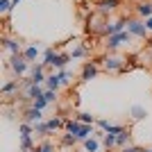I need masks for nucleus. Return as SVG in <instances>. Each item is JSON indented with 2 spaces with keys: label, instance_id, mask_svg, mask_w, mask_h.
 Masks as SVG:
<instances>
[{
  "label": "nucleus",
  "instance_id": "obj_34",
  "mask_svg": "<svg viewBox=\"0 0 152 152\" xmlns=\"http://www.w3.org/2000/svg\"><path fill=\"white\" fill-rule=\"evenodd\" d=\"M145 27H148V32H152V16H150V18H145Z\"/></svg>",
  "mask_w": 152,
  "mask_h": 152
},
{
  "label": "nucleus",
  "instance_id": "obj_36",
  "mask_svg": "<svg viewBox=\"0 0 152 152\" xmlns=\"http://www.w3.org/2000/svg\"><path fill=\"white\" fill-rule=\"evenodd\" d=\"M12 2H14V5H18V2H20V0H12Z\"/></svg>",
  "mask_w": 152,
  "mask_h": 152
},
{
  "label": "nucleus",
  "instance_id": "obj_15",
  "mask_svg": "<svg viewBox=\"0 0 152 152\" xmlns=\"http://www.w3.org/2000/svg\"><path fill=\"white\" fill-rule=\"evenodd\" d=\"M39 52H41V48H39V45H27L25 50H23V57H25L27 61H34V59L39 57Z\"/></svg>",
  "mask_w": 152,
  "mask_h": 152
},
{
  "label": "nucleus",
  "instance_id": "obj_27",
  "mask_svg": "<svg viewBox=\"0 0 152 152\" xmlns=\"http://www.w3.org/2000/svg\"><path fill=\"white\" fill-rule=\"evenodd\" d=\"M48 104H50V102L45 100V95H43V98H39V100H34V102H32V107H37V109H41V111H43V109L48 107Z\"/></svg>",
  "mask_w": 152,
  "mask_h": 152
},
{
  "label": "nucleus",
  "instance_id": "obj_3",
  "mask_svg": "<svg viewBox=\"0 0 152 152\" xmlns=\"http://www.w3.org/2000/svg\"><path fill=\"white\" fill-rule=\"evenodd\" d=\"M127 32H129L132 37H141V39H145V37H148L145 20H134V18H129V20H127Z\"/></svg>",
  "mask_w": 152,
  "mask_h": 152
},
{
  "label": "nucleus",
  "instance_id": "obj_11",
  "mask_svg": "<svg viewBox=\"0 0 152 152\" xmlns=\"http://www.w3.org/2000/svg\"><path fill=\"white\" fill-rule=\"evenodd\" d=\"M102 61H104V68H107V70H123V66H125L123 59L121 57H114V55H111V57H104Z\"/></svg>",
  "mask_w": 152,
  "mask_h": 152
},
{
  "label": "nucleus",
  "instance_id": "obj_6",
  "mask_svg": "<svg viewBox=\"0 0 152 152\" xmlns=\"http://www.w3.org/2000/svg\"><path fill=\"white\" fill-rule=\"evenodd\" d=\"M98 75V61H86L82 68V82H91Z\"/></svg>",
  "mask_w": 152,
  "mask_h": 152
},
{
  "label": "nucleus",
  "instance_id": "obj_2",
  "mask_svg": "<svg viewBox=\"0 0 152 152\" xmlns=\"http://www.w3.org/2000/svg\"><path fill=\"white\" fill-rule=\"evenodd\" d=\"M27 66H30V61L23 57V52H20V55H14V57L9 59V68H12V73L16 77H23V75H25V73H27Z\"/></svg>",
  "mask_w": 152,
  "mask_h": 152
},
{
  "label": "nucleus",
  "instance_id": "obj_20",
  "mask_svg": "<svg viewBox=\"0 0 152 152\" xmlns=\"http://www.w3.org/2000/svg\"><path fill=\"white\" fill-rule=\"evenodd\" d=\"M32 127H34V134H39V136L50 134V127H48V123H43V121H41V123H34Z\"/></svg>",
  "mask_w": 152,
  "mask_h": 152
},
{
  "label": "nucleus",
  "instance_id": "obj_26",
  "mask_svg": "<svg viewBox=\"0 0 152 152\" xmlns=\"http://www.w3.org/2000/svg\"><path fill=\"white\" fill-rule=\"evenodd\" d=\"M12 7H14L12 0H0V14H9V12H12Z\"/></svg>",
  "mask_w": 152,
  "mask_h": 152
},
{
  "label": "nucleus",
  "instance_id": "obj_5",
  "mask_svg": "<svg viewBox=\"0 0 152 152\" xmlns=\"http://www.w3.org/2000/svg\"><path fill=\"white\" fill-rule=\"evenodd\" d=\"M30 80H32L34 84H45V80H48V77H45V66H43V64H34V66H32Z\"/></svg>",
  "mask_w": 152,
  "mask_h": 152
},
{
  "label": "nucleus",
  "instance_id": "obj_23",
  "mask_svg": "<svg viewBox=\"0 0 152 152\" xmlns=\"http://www.w3.org/2000/svg\"><path fill=\"white\" fill-rule=\"evenodd\" d=\"M84 55H86V45H75L73 52H70V57H73V59H80V57H84Z\"/></svg>",
  "mask_w": 152,
  "mask_h": 152
},
{
  "label": "nucleus",
  "instance_id": "obj_14",
  "mask_svg": "<svg viewBox=\"0 0 152 152\" xmlns=\"http://www.w3.org/2000/svg\"><path fill=\"white\" fill-rule=\"evenodd\" d=\"M129 114H132V118H134V121H143V118L148 116V109H145V107H141V104H132Z\"/></svg>",
  "mask_w": 152,
  "mask_h": 152
},
{
  "label": "nucleus",
  "instance_id": "obj_9",
  "mask_svg": "<svg viewBox=\"0 0 152 152\" xmlns=\"http://www.w3.org/2000/svg\"><path fill=\"white\" fill-rule=\"evenodd\" d=\"M41 118H43V114H41V109H37V107H30V109L25 111V123H27V125L41 123Z\"/></svg>",
  "mask_w": 152,
  "mask_h": 152
},
{
  "label": "nucleus",
  "instance_id": "obj_13",
  "mask_svg": "<svg viewBox=\"0 0 152 152\" xmlns=\"http://www.w3.org/2000/svg\"><path fill=\"white\" fill-rule=\"evenodd\" d=\"M57 61H59V52L57 50H52V48H48V50L43 52V66H57Z\"/></svg>",
  "mask_w": 152,
  "mask_h": 152
},
{
  "label": "nucleus",
  "instance_id": "obj_32",
  "mask_svg": "<svg viewBox=\"0 0 152 152\" xmlns=\"http://www.w3.org/2000/svg\"><path fill=\"white\" fill-rule=\"evenodd\" d=\"M59 73H61V80H64V84H68V82H70V73H68L66 68H64V70H59Z\"/></svg>",
  "mask_w": 152,
  "mask_h": 152
},
{
  "label": "nucleus",
  "instance_id": "obj_1",
  "mask_svg": "<svg viewBox=\"0 0 152 152\" xmlns=\"http://www.w3.org/2000/svg\"><path fill=\"white\" fill-rule=\"evenodd\" d=\"M66 132L68 134H73L77 141H86V139H91L93 136V125H84V123H80L77 118H70V121H66Z\"/></svg>",
  "mask_w": 152,
  "mask_h": 152
},
{
  "label": "nucleus",
  "instance_id": "obj_33",
  "mask_svg": "<svg viewBox=\"0 0 152 152\" xmlns=\"http://www.w3.org/2000/svg\"><path fill=\"white\" fill-rule=\"evenodd\" d=\"M121 152H141V148H136V145H125Z\"/></svg>",
  "mask_w": 152,
  "mask_h": 152
},
{
  "label": "nucleus",
  "instance_id": "obj_12",
  "mask_svg": "<svg viewBox=\"0 0 152 152\" xmlns=\"http://www.w3.org/2000/svg\"><path fill=\"white\" fill-rule=\"evenodd\" d=\"M64 84L61 80V73H52V75H48V80H45V89H50V91H57L59 86Z\"/></svg>",
  "mask_w": 152,
  "mask_h": 152
},
{
  "label": "nucleus",
  "instance_id": "obj_28",
  "mask_svg": "<svg viewBox=\"0 0 152 152\" xmlns=\"http://www.w3.org/2000/svg\"><path fill=\"white\" fill-rule=\"evenodd\" d=\"M61 143H64V145H75V143H77V139L73 136V134H68V132H66V134H64V139H61Z\"/></svg>",
  "mask_w": 152,
  "mask_h": 152
},
{
  "label": "nucleus",
  "instance_id": "obj_19",
  "mask_svg": "<svg viewBox=\"0 0 152 152\" xmlns=\"http://www.w3.org/2000/svg\"><path fill=\"white\" fill-rule=\"evenodd\" d=\"M82 143H84V150H86V152H98V148H100L98 139H93V136L86 139V141H82Z\"/></svg>",
  "mask_w": 152,
  "mask_h": 152
},
{
  "label": "nucleus",
  "instance_id": "obj_38",
  "mask_svg": "<svg viewBox=\"0 0 152 152\" xmlns=\"http://www.w3.org/2000/svg\"><path fill=\"white\" fill-rule=\"evenodd\" d=\"M84 152H86V150H84Z\"/></svg>",
  "mask_w": 152,
  "mask_h": 152
},
{
  "label": "nucleus",
  "instance_id": "obj_30",
  "mask_svg": "<svg viewBox=\"0 0 152 152\" xmlns=\"http://www.w3.org/2000/svg\"><path fill=\"white\" fill-rule=\"evenodd\" d=\"M45 100H48V102H55V100H57V91H50V89H45Z\"/></svg>",
  "mask_w": 152,
  "mask_h": 152
},
{
  "label": "nucleus",
  "instance_id": "obj_4",
  "mask_svg": "<svg viewBox=\"0 0 152 152\" xmlns=\"http://www.w3.org/2000/svg\"><path fill=\"white\" fill-rule=\"evenodd\" d=\"M132 41V34L129 32H121V34H114V37H107V48L109 50H116L118 45H123V43H129Z\"/></svg>",
  "mask_w": 152,
  "mask_h": 152
},
{
  "label": "nucleus",
  "instance_id": "obj_21",
  "mask_svg": "<svg viewBox=\"0 0 152 152\" xmlns=\"http://www.w3.org/2000/svg\"><path fill=\"white\" fill-rule=\"evenodd\" d=\"M70 59H73V57H70V52H59V61H57V66H55V68L64 70V68H66V64H68Z\"/></svg>",
  "mask_w": 152,
  "mask_h": 152
},
{
  "label": "nucleus",
  "instance_id": "obj_37",
  "mask_svg": "<svg viewBox=\"0 0 152 152\" xmlns=\"http://www.w3.org/2000/svg\"><path fill=\"white\" fill-rule=\"evenodd\" d=\"M148 43H150V45H152V39H150V41H148Z\"/></svg>",
  "mask_w": 152,
  "mask_h": 152
},
{
  "label": "nucleus",
  "instance_id": "obj_7",
  "mask_svg": "<svg viewBox=\"0 0 152 152\" xmlns=\"http://www.w3.org/2000/svg\"><path fill=\"white\" fill-rule=\"evenodd\" d=\"M129 18H121L116 20V23H107V30H104V34L107 37H114V34H121V32H125V25Z\"/></svg>",
  "mask_w": 152,
  "mask_h": 152
},
{
  "label": "nucleus",
  "instance_id": "obj_35",
  "mask_svg": "<svg viewBox=\"0 0 152 152\" xmlns=\"http://www.w3.org/2000/svg\"><path fill=\"white\" fill-rule=\"evenodd\" d=\"M141 152H152V148H150V150H145V148H141Z\"/></svg>",
  "mask_w": 152,
  "mask_h": 152
},
{
  "label": "nucleus",
  "instance_id": "obj_31",
  "mask_svg": "<svg viewBox=\"0 0 152 152\" xmlns=\"http://www.w3.org/2000/svg\"><path fill=\"white\" fill-rule=\"evenodd\" d=\"M95 123H98V127H100V129H104V132H107V129H109V125H111V123H109V121H104V118H100V121H95Z\"/></svg>",
  "mask_w": 152,
  "mask_h": 152
},
{
  "label": "nucleus",
  "instance_id": "obj_24",
  "mask_svg": "<svg viewBox=\"0 0 152 152\" xmlns=\"http://www.w3.org/2000/svg\"><path fill=\"white\" fill-rule=\"evenodd\" d=\"M66 125V121H61V118H50L48 121V127H50V132H55V129H59V127Z\"/></svg>",
  "mask_w": 152,
  "mask_h": 152
},
{
  "label": "nucleus",
  "instance_id": "obj_16",
  "mask_svg": "<svg viewBox=\"0 0 152 152\" xmlns=\"http://www.w3.org/2000/svg\"><path fill=\"white\" fill-rule=\"evenodd\" d=\"M136 12H139V16H143V18H150L152 16V2H139V5H136Z\"/></svg>",
  "mask_w": 152,
  "mask_h": 152
},
{
  "label": "nucleus",
  "instance_id": "obj_17",
  "mask_svg": "<svg viewBox=\"0 0 152 152\" xmlns=\"http://www.w3.org/2000/svg\"><path fill=\"white\" fill-rule=\"evenodd\" d=\"M14 91H20V82L18 80H12V82H7L2 86V95H12Z\"/></svg>",
  "mask_w": 152,
  "mask_h": 152
},
{
  "label": "nucleus",
  "instance_id": "obj_10",
  "mask_svg": "<svg viewBox=\"0 0 152 152\" xmlns=\"http://www.w3.org/2000/svg\"><path fill=\"white\" fill-rule=\"evenodd\" d=\"M118 5H121V0H102L100 5H98V14H100V16H104V14L114 12Z\"/></svg>",
  "mask_w": 152,
  "mask_h": 152
},
{
  "label": "nucleus",
  "instance_id": "obj_18",
  "mask_svg": "<svg viewBox=\"0 0 152 152\" xmlns=\"http://www.w3.org/2000/svg\"><path fill=\"white\" fill-rule=\"evenodd\" d=\"M129 136H132V134H129V129H125L123 134H118V136H116V145H118V148L129 145Z\"/></svg>",
  "mask_w": 152,
  "mask_h": 152
},
{
  "label": "nucleus",
  "instance_id": "obj_29",
  "mask_svg": "<svg viewBox=\"0 0 152 152\" xmlns=\"http://www.w3.org/2000/svg\"><path fill=\"white\" fill-rule=\"evenodd\" d=\"M37 152H52V143H50V141H45V143H41V145L37 148Z\"/></svg>",
  "mask_w": 152,
  "mask_h": 152
},
{
  "label": "nucleus",
  "instance_id": "obj_22",
  "mask_svg": "<svg viewBox=\"0 0 152 152\" xmlns=\"http://www.w3.org/2000/svg\"><path fill=\"white\" fill-rule=\"evenodd\" d=\"M77 121L84 123V125H93V123H95V116H93V114H86V111H82V114H77Z\"/></svg>",
  "mask_w": 152,
  "mask_h": 152
},
{
  "label": "nucleus",
  "instance_id": "obj_25",
  "mask_svg": "<svg viewBox=\"0 0 152 152\" xmlns=\"http://www.w3.org/2000/svg\"><path fill=\"white\" fill-rule=\"evenodd\" d=\"M102 141H104V148H107V152H109L111 148L116 145V134H107V136H104Z\"/></svg>",
  "mask_w": 152,
  "mask_h": 152
},
{
  "label": "nucleus",
  "instance_id": "obj_8",
  "mask_svg": "<svg viewBox=\"0 0 152 152\" xmlns=\"http://www.w3.org/2000/svg\"><path fill=\"white\" fill-rule=\"evenodd\" d=\"M2 45H5V50L7 52H9V55H12V57H14V55H20V52H23V50H20V43H18V41H16V39H2Z\"/></svg>",
  "mask_w": 152,
  "mask_h": 152
}]
</instances>
